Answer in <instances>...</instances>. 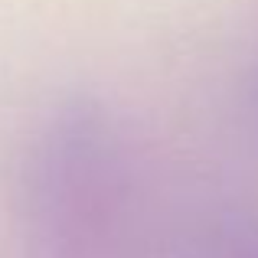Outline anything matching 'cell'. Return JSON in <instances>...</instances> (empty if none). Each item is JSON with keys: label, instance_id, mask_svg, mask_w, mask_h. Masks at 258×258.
I'll use <instances>...</instances> for the list:
<instances>
[{"label": "cell", "instance_id": "cell-1", "mask_svg": "<svg viewBox=\"0 0 258 258\" xmlns=\"http://www.w3.org/2000/svg\"><path fill=\"white\" fill-rule=\"evenodd\" d=\"M121 144L98 105H66L36 144L26 216L39 258H98L121 200Z\"/></svg>", "mask_w": 258, "mask_h": 258}, {"label": "cell", "instance_id": "cell-2", "mask_svg": "<svg viewBox=\"0 0 258 258\" xmlns=\"http://www.w3.org/2000/svg\"><path fill=\"white\" fill-rule=\"evenodd\" d=\"M239 258H258V235L252 242H245V245H242V252H239Z\"/></svg>", "mask_w": 258, "mask_h": 258}]
</instances>
